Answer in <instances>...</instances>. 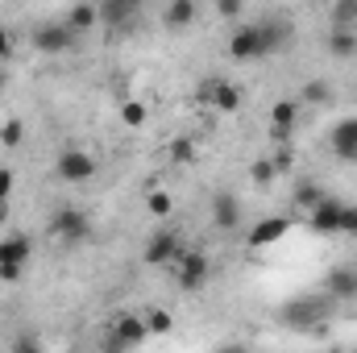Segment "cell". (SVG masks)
Returning a JSON list of instances; mask_svg holds the SVG:
<instances>
[{
    "label": "cell",
    "mask_w": 357,
    "mask_h": 353,
    "mask_svg": "<svg viewBox=\"0 0 357 353\" xmlns=\"http://www.w3.org/2000/svg\"><path fill=\"white\" fill-rule=\"evenodd\" d=\"M229 59H233V63H262V59H270L262 21H245V25L233 29V38H229Z\"/></svg>",
    "instance_id": "obj_1"
},
{
    "label": "cell",
    "mask_w": 357,
    "mask_h": 353,
    "mask_svg": "<svg viewBox=\"0 0 357 353\" xmlns=\"http://www.w3.org/2000/svg\"><path fill=\"white\" fill-rule=\"evenodd\" d=\"M88 233H91V220L79 208H59L50 216V237L63 241V246H79V241H88Z\"/></svg>",
    "instance_id": "obj_2"
},
{
    "label": "cell",
    "mask_w": 357,
    "mask_h": 353,
    "mask_svg": "<svg viewBox=\"0 0 357 353\" xmlns=\"http://www.w3.org/2000/svg\"><path fill=\"white\" fill-rule=\"evenodd\" d=\"M175 274H178V287L183 291H199L212 278V258L199 254V250H183L175 258Z\"/></svg>",
    "instance_id": "obj_3"
},
{
    "label": "cell",
    "mask_w": 357,
    "mask_h": 353,
    "mask_svg": "<svg viewBox=\"0 0 357 353\" xmlns=\"http://www.w3.org/2000/svg\"><path fill=\"white\" fill-rule=\"evenodd\" d=\"M75 46V29L67 21H46L33 29V50L38 54H67Z\"/></svg>",
    "instance_id": "obj_4"
},
{
    "label": "cell",
    "mask_w": 357,
    "mask_h": 353,
    "mask_svg": "<svg viewBox=\"0 0 357 353\" xmlns=\"http://www.w3.org/2000/svg\"><path fill=\"white\" fill-rule=\"evenodd\" d=\"M54 175L63 179V183H88L96 175V158H91L88 150H79V146H71V150H63L59 158H54Z\"/></svg>",
    "instance_id": "obj_5"
},
{
    "label": "cell",
    "mask_w": 357,
    "mask_h": 353,
    "mask_svg": "<svg viewBox=\"0 0 357 353\" xmlns=\"http://www.w3.org/2000/svg\"><path fill=\"white\" fill-rule=\"evenodd\" d=\"M183 250H187V246H183V237H178L175 229H154L150 241H146V250H142V258L150 266H171Z\"/></svg>",
    "instance_id": "obj_6"
},
{
    "label": "cell",
    "mask_w": 357,
    "mask_h": 353,
    "mask_svg": "<svg viewBox=\"0 0 357 353\" xmlns=\"http://www.w3.org/2000/svg\"><path fill=\"white\" fill-rule=\"evenodd\" d=\"M146 337H150V324H146V316H116L112 320V337H108V345L112 350H137V345H146Z\"/></svg>",
    "instance_id": "obj_7"
},
{
    "label": "cell",
    "mask_w": 357,
    "mask_h": 353,
    "mask_svg": "<svg viewBox=\"0 0 357 353\" xmlns=\"http://www.w3.org/2000/svg\"><path fill=\"white\" fill-rule=\"evenodd\" d=\"M287 233H291V220H287V216H266V220H258V225L245 233V246H250V250H266V246H278Z\"/></svg>",
    "instance_id": "obj_8"
},
{
    "label": "cell",
    "mask_w": 357,
    "mask_h": 353,
    "mask_svg": "<svg viewBox=\"0 0 357 353\" xmlns=\"http://www.w3.org/2000/svg\"><path fill=\"white\" fill-rule=\"evenodd\" d=\"M328 146H333V154H337L341 163H357V117H345V121L333 125Z\"/></svg>",
    "instance_id": "obj_9"
},
{
    "label": "cell",
    "mask_w": 357,
    "mask_h": 353,
    "mask_svg": "<svg viewBox=\"0 0 357 353\" xmlns=\"http://www.w3.org/2000/svg\"><path fill=\"white\" fill-rule=\"evenodd\" d=\"M212 225H216L220 233H233V229L241 225V200H237L233 191H216V195H212Z\"/></svg>",
    "instance_id": "obj_10"
},
{
    "label": "cell",
    "mask_w": 357,
    "mask_h": 353,
    "mask_svg": "<svg viewBox=\"0 0 357 353\" xmlns=\"http://www.w3.org/2000/svg\"><path fill=\"white\" fill-rule=\"evenodd\" d=\"M307 216V225H312V233H341V200H333V195H324L312 212H303Z\"/></svg>",
    "instance_id": "obj_11"
},
{
    "label": "cell",
    "mask_w": 357,
    "mask_h": 353,
    "mask_svg": "<svg viewBox=\"0 0 357 353\" xmlns=\"http://www.w3.org/2000/svg\"><path fill=\"white\" fill-rule=\"evenodd\" d=\"M295 121H299V100H274V108H270V137L282 146L291 137Z\"/></svg>",
    "instance_id": "obj_12"
},
{
    "label": "cell",
    "mask_w": 357,
    "mask_h": 353,
    "mask_svg": "<svg viewBox=\"0 0 357 353\" xmlns=\"http://www.w3.org/2000/svg\"><path fill=\"white\" fill-rule=\"evenodd\" d=\"M29 254H33V246H29L25 233H8V237H0V266H25L29 262Z\"/></svg>",
    "instance_id": "obj_13"
},
{
    "label": "cell",
    "mask_w": 357,
    "mask_h": 353,
    "mask_svg": "<svg viewBox=\"0 0 357 353\" xmlns=\"http://www.w3.org/2000/svg\"><path fill=\"white\" fill-rule=\"evenodd\" d=\"M324 287H328L333 299H357V270L354 266H337V270H328Z\"/></svg>",
    "instance_id": "obj_14"
},
{
    "label": "cell",
    "mask_w": 357,
    "mask_h": 353,
    "mask_svg": "<svg viewBox=\"0 0 357 353\" xmlns=\"http://www.w3.org/2000/svg\"><path fill=\"white\" fill-rule=\"evenodd\" d=\"M195 0H171L167 4V13H162V25L167 29H187V25H195Z\"/></svg>",
    "instance_id": "obj_15"
},
{
    "label": "cell",
    "mask_w": 357,
    "mask_h": 353,
    "mask_svg": "<svg viewBox=\"0 0 357 353\" xmlns=\"http://www.w3.org/2000/svg\"><path fill=\"white\" fill-rule=\"evenodd\" d=\"M328 54L333 59H357V29H337L328 33Z\"/></svg>",
    "instance_id": "obj_16"
},
{
    "label": "cell",
    "mask_w": 357,
    "mask_h": 353,
    "mask_svg": "<svg viewBox=\"0 0 357 353\" xmlns=\"http://www.w3.org/2000/svg\"><path fill=\"white\" fill-rule=\"evenodd\" d=\"M146 212H150L154 220H171V216H175V195H171V191H162V187L146 191Z\"/></svg>",
    "instance_id": "obj_17"
},
{
    "label": "cell",
    "mask_w": 357,
    "mask_h": 353,
    "mask_svg": "<svg viewBox=\"0 0 357 353\" xmlns=\"http://www.w3.org/2000/svg\"><path fill=\"white\" fill-rule=\"evenodd\" d=\"M67 25H71L75 33L96 29V25H100V4H88V0H84V4H75V8L67 13Z\"/></svg>",
    "instance_id": "obj_18"
},
{
    "label": "cell",
    "mask_w": 357,
    "mask_h": 353,
    "mask_svg": "<svg viewBox=\"0 0 357 353\" xmlns=\"http://www.w3.org/2000/svg\"><path fill=\"white\" fill-rule=\"evenodd\" d=\"M212 108H216V112H237V108H241V88H237V84H229V80H216Z\"/></svg>",
    "instance_id": "obj_19"
},
{
    "label": "cell",
    "mask_w": 357,
    "mask_h": 353,
    "mask_svg": "<svg viewBox=\"0 0 357 353\" xmlns=\"http://www.w3.org/2000/svg\"><path fill=\"white\" fill-rule=\"evenodd\" d=\"M133 13H137V8H133V4H125V0H104V4H100V21H104V25H116V29H121V25H129V17H133Z\"/></svg>",
    "instance_id": "obj_20"
},
{
    "label": "cell",
    "mask_w": 357,
    "mask_h": 353,
    "mask_svg": "<svg viewBox=\"0 0 357 353\" xmlns=\"http://www.w3.org/2000/svg\"><path fill=\"white\" fill-rule=\"evenodd\" d=\"M324 195H328V191H324L320 183H312V179H303V183L295 187V208H299V212H312V208H316V204H320Z\"/></svg>",
    "instance_id": "obj_21"
},
{
    "label": "cell",
    "mask_w": 357,
    "mask_h": 353,
    "mask_svg": "<svg viewBox=\"0 0 357 353\" xmlns=\"http://www.w3.org/2000/svg\"><path fill=\"white\" fill-rule=\"evenodd\" d=\"M121 121H125L129 129H142V125L150 121V108H146V100H125V104H121Z\"/></svg>",
    "instance_id": "obj_22"
},
{
    "label": "cell",
    "mask_w": 357,
    "mask_h": 353,
    "mask_svg": "<svg viewBox=\"0 0 357 353\" xmlns=\"http://www.w3.org/2000/svg\"><path fill=\"white\" fill-rule=\"evenodd\" d=\"M21 142H25V121H21V117L4 121V125H0V146H4V150H17Z\"/></svg>",
    "instance_id": "obj_23"
},
{
    "label": "cell",
    "mask_w": 357,
    "mask_h": 353,
    "mask_svg": "<svg viewBox=\"0 0 357 353\" xmlns=\"http://www.w3.org/2000/svg\"><path fill=\"white\" fill-rule=\"evenodd\" d=\"M328 100H333V88L324 80H307L299 91V104H328Z\"/></svg>",
    "instance_id": "obj_24"
},
{
    "label": "cell",
    "mask_w": 357,
    "mask_h": 353,
    "mask_svg": "<svg viewBox=\"0 0 357 353\" xmlns=\"http://www.w3.org/2000/svg\"><path fill=\"white\" fill-rule=\"evenodd\" d=\"M333 25L337 29H357V0H337L333 4Z\"/></svg>",
    "instance_id": "obj_25"
},
{
    "label": "cell",
    "mask_w": 357,
    "mask_h": 353,
    "mask_svg": "<svg viewBox=\"0 0 357 353\" xmlns=\"http://www.w3.org/2000/svg\"><path fill=\"white\" fill-rule=\"evenodd\" d=\"M146 324H150V333H158V337H162V333H171V329H175V316H171L167 308H154V312H146Z\"/></svg>",
    "instance_id": "obj_26"
},
{
    "label": "cell",
    "mask_w": 357,
    "mask_h": 353,
    "mask_svg": "<svg viewBox=\"0 0 357 353\" xmlns=\"http://www.w3.org/2000/svg\"><path fill=\"white\" fill-rule=\"evenodd\" d=\"M250 179H254V187H270V183L278 179V171H274V163H270V158H262V163H254V167H250Z\"/></svg>",
    "instance_id": "obj_27"
},
{
    "label": "cell",
    "mask_w": 357,
    "mask_h": 353,
    "mask_svg": "<svg viewBox=\"0 0 357 353\" xmlns=\"http://www.w3.org/2000/svg\"><path fill=\"white\" fill-rule=\"evenodd\" d=\"M171 158L183 163V167L195 163V142H191V137H175V142H171Z\"/></svg>",
    "instance_id": "obj_28"
},
{
    "label": "cell",
    "mask_w": 357,
    "mask_h": 353,
    "mask_svg": "<svg viewBox=\"0 0 357 353\" xmlns=\"http://www.w3.org/2000/svg\"><path fill=\"white\" fill-rule=\"evenodd\" d=\"M245 4H250V0H216V13H220L225 21H237V17H245Z\"/></svg>",
    "instance_id": "obj_29"
},
{
    "label": "cell",
    "mask_w": 357,
    "mask_h": 353,
    "mask_svg": "<svg viewBox=\"0 0 357 353\" xmlns=\"http://www.w3.org/2000/svg\"><path fill=\"white\" fill-rule=\"evenodd\" d=\"M341 233L357 237V204H341Z\"/></svg>",
    "instance_id": "obj_30"
},
{
    "label": "cell",
    "mask_w": 357,
    "mask_h": 353,
    "mask_svg": "<svg viewBox=\"0 0 357 353\" xmlns=\"http://www.w3.org/2000/svg\"><path fill=\"white\" fill-rule=\"evenodd\" d=\"M270 163H274L278 179H282V175H291V167H295V158H291V150H287V146H282V150H274V154H270Z\"/></svg>",
    "instance_id": "obj_31"
},
{
    "label": "cell",
    "mask_w": 357,
    "mask_h": 353,
    "mask_svg": "<svg viewBox=\"0 0 357 353\" xmlns=\"http://www.w3.org/2000/svg\"><path fill=\"white\" fill-rule=\"evenodd\" d=\"M13 54H17V38H13V29L0 25V63H8Z\"/></svg>",
    "instance_id": "obj_32"
},
{
    "label": "cell",
    "mask_w": 357,
    "mask_h": 353,
    "mask_svg": "<svg viewBox=\"0 0 357 353\" xmlns=\"http://www.w3.org/2000/svg\"><path fill=\"white\" fill-rule=\"evenodd\" d=\"M13 187H17V175H13L8 167H0V204L13 200Z\"/></svg>",
    "instance_id": "obj_33"
},
{
    "label": "cell",
    "mask_w": 357,
    "mask_h": 353,
    "mask_svg": "<svg viewBox=\"0 0 357 353\" xmlns=\"http://www.w3.org/2000/svg\"><path fill=\"white\" fill-rule=\"evenodd\" d=\"M212 96H216V80H199V88H195V100L212 108Z\"/></svg>",
    "instance_id": "obj_34"
},
{
    "label": "cell",
    "mask_w": 357,
    "mask_h": 353,
    "mask_svg": "<svg viewBox=\"0 0 357 353\" xmlns=\"http://www.w3.org/2000/svg\"><path fill=\"white\" fill-rule=\"evenodd\" d=\"M21 270H25V266H0V283H4V287H8V283H17V278H21Z\"/></svg>",
    "instance_id": "obj_35"
},
{
    "label": "cell",
    "mask_w": 357,
    "mask_h": 353,
    "mask_svg": "<svg viewBox=\"0 0 357 353\" xmlns=\"http://www.w3.org/2000/svg\"><path fill=\"white\" fill-rule=\"evenodd\" d=\"M8 88V63H0V91Z\"/></svg>",
    "instance_id": "obj_36"
},
{
    "label": "cell",
    "mask_w": 357,
    "mask_h": 353,
    "mask_svg": "<svg viewBox=\"0 0 357 353\" xmlns=\"http://www.w3.org/2000/svg\"><path fill=\"white\" fill-rule=\"evenodd\" d=\"M125 4H133V8H142V0H125Z\"/></svg>",
    "instance_id": "obj_37"
},
{
    "label": "cell",
    "mask_w": 357,
    "mask_h": 353,
    "mask_svg": "<svg viewBox=\"0 0 357 353\" xmlns=\"http://www.w3.org/2000/svg\"><path fill=\"white\" fill-rule=\"evenodd\" d=\"M4 208H8V204H0V220H4Z\"/></svg>",
    "instance_id": "obj_38"
}]
</instances>
